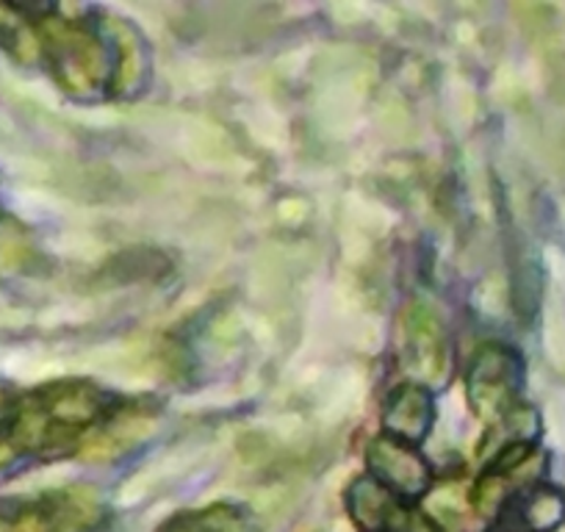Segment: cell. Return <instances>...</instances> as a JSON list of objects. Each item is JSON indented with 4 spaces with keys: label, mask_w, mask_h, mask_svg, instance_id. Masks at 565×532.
Segmentation results:
<instances>
[{
    "label": "cell",
    "mask_w": 565,
    "mask_h": 532,
    "mask_svg": "<svg viewBox=\"0 0 565 532\" xmlns=\"http://www.w3.org/2000/svg\"><path fill=\"white\" fill-rule=\"evenodd\" d=\"M9 532H56L53 530L51 519L45 515L42 508H31L25 513H20V519L9 526Z\"/></svg>",
    "instance_id": "4fadbf2b"
},
{
    "label": "cell",
    "mask_w": 565,
    "mask_h": 532,
    "mask_svg": "<svg viewBox=\"0 0 565 532\" xmlns=\"http://www.w3.org/2000/svg\"><path fill=\"white\" fill-rule=\"evenodd\" d=\"M433 425V403L418 385H402L391 394L385 408V427L402 444H416L427 436Z\"/></svg>",
    "instance_id": "8992f818"
},
{
    "label": "cell",
    "mask_w": 565,
    "mask_h": 532,
    "mask_svg": "<svg viewBox=\"0 0 565 532\" xmlns=\"http://www.w3.org/2000/svg\"><path fill=\"white\" fill-rule=\"evenodd\" d=\"M103 414V394L89 383H56L25 396L18 405L7 438L14 455H56L95 425Z\"/></svg>",
    "instance_id": "6da1fadb"
},
{
    "label": "cell",
    "mask_w": 565,
    "mask_h": 532,
    "mask_svg": "<svg viewBox=\"0 0 565 532\" xmlns=\"http://www.w3.org/2000/svg\"><path fill=\"white\" fill-rule=\"evenodd\" d=\"M161 532H253V524L242 510L214 504V508L189 510V513L175 515L161 526Z\"/></svg>",
    "instance_id": "9c48e42d"
},
{
    "label": "cell",
    "mask_w": 565,
    "mask_h": 532,
    "mask_svg": "<svg viewBox=\"0 0 565 532\" xmlns=\"http://www.w3.org/2000/svg\"><path fill=\"white\" fill-rule=\"evenodd\" d=\"M40 42L53 75L70 95L89 100L111 84L117 64L111 62L108 40L89 25L51 18L40 25Z\"/></svg>",
    "instance_id": "7a4b0ae2"
},
{
    "label": "cell",
    "mask_w": 565,
    "mask_h": 532,
    "mask_svg": "<svg viewBox=\"0 0 565 532\" xmlns=\"http://www.w3.org/2000/svg\"><path fill=\"white\" fill-rule=\"evenodd\" d=\"M385 530L388 532H438L427 515L416 513V510H407V508H396L394 519L388 521V526H385Z\"/></svg>",
    "instance_id": "7c38bea8"
},
{
    "label": "cell",
    "mask_w": 565,
    "mask_h": 532,
    "mask_svg": "<svg viewBox=\"0 0 565 532\" xmlns=\"http://www.w3.org/2000/svg\"><path fill=\"white\" fill-rule=\"evenodd\" d=\"M521 385V361L502 344H486L469 369V400L480 419L499 422L513 411Z\"/></svg>",
    "instance_id": "277c9868"
},
{
    "label": "cell",
    "mask_w": 565,
    "mask_h": 532,
    "mask_svg": "<svg viewBox=\"0 0 565 532\" xmlns=\"http://www.w3.org/2000/svg\"><path fill=\"white\" fill-rule=\"evenodd\" d=\"M347 502H350L352 519L369 532L385 530L388 521L394 519L396 508H399V504L394 502V493L385 486H380L377 480H372V477H361V480L350 488Z\"/></svg>",
    "instance_id": "52a82bcc"
},
{
    "label": "cell",
    "mask_w": 565,
    "mask_h": 532,
    "mask_svg": "<svg viewBox=\"0 0 565 532\" xmlns=\"http://www.w3.org/2000/svg\"><path fill=\"white\" fill-rule=\"evenodd\" d=\"M399 358L416 383L441 385L452 369V341L436 311L411 302L399 319Z\"/></svg>",
    "instance_id": "3957f363"
},
{
    "label": "cell",
    "mask_w": 565,
    "mask_h": 532,
    "mask_svg": "<svg viewBox=\"0 0 565 532\" xmlns=\"http://www.w3.org/2000/svg\"><path fill=\"white\" fill-rule=\"evenodd\" d=\"M150 422H153L150 419V414H141V411H125L122 416L108 422V425L92 438L86 455L95 460L114 458V455L128 449L134 441H139V438L150 430Z\"/></svg>",
    "instance_id": "ba28073f"
},
{
    "label": "cell",
    "mask_w": 565,
    "mask_h": 532,
    "mask_svg": "<svg viewBox=\"0 0 565 532\" xmlns=\"http://www.w3.org/2000/svg\"><path fill=\"white\" fill-rule=\"evenodd\" d=\"M31 242L29 233L12 220H0V278H9V275L25 269V264L31 260Z\"/></svg>",
    "instance_id": "8fae6325"
},
{
    "label": "cell",
    "mask_w": 565,
    "mask_h": 532,
    "mask_svg": "<svg viewBox=\"0 0 565 532\" xmlns=\"http://www.w3.org/2000/svg\"><path fill=\"white\" fill-rule=\"evenodd\" d=\"M369 466H372L380 486H385L394 493H402V497H422L427 486H430L427 464L418 458L416 449L396 441V438H377L369 447Z\"/></svg>",
    "instance_id": "5b68a950"
},
{
    "label": "cell",
    "mask_w": 565,
    "mask_h": 532,
    "mask_svg": "<svg viewBox=\"0 0 565 532\" xmlns=\"http://www.w3.org/2000/svg\"><path fill=\"white\" fill-rule=\"evenodd\" d=\"M565 519V497L554 488H535L521 502V521L532 532H552Z\"/></svg>",
    "instance_id": "30bf717a"
}]
</instances>
